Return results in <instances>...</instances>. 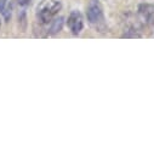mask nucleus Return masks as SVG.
Masks as SVG:
<instances>
[{
  "mask_svg": "<svg viewBox=\"0 0 154 154\" xmlns=\"http://www.w3.org/2000/svg\"><path fill=\"white\" fill-rule=\"evenodd\" d=\"M88 20L100 32H103L102 29L106 28L103 10H102L100 3L96 2V0H92V2L90 3V5H89V8H88Z\"/></svg>",
  "mask_w": 154,
  "mask_h": 154,
  "instance_id": "nucleus-1",
  "label": "nucleus"
},
{
  "mask_svg": "<svg viewBox=\"0 0 154 154\" xmlns=\"http://www.w3.org/2000/svg\"><path fill=\"white\" fill-rule=\"evenodd\" d=\"M62 4L60 0H50L39 11V20L44 24H49L54 21L56 15L60 12Z\"/></svg>",
  "mask_w": 154,
  "mask_h": 154,
  "instance_id": "nucleus-2",
  "label": "nucleus"
},
{
  "mask_svg": "<svg viewBox=\"0 0 154 154\" xmlns=\"http://www.w3.org/2000/svg\"><path fill=\"white\" fill-rule=\"evenodd\" d=\"M67 26H68L69 30L74 35L80 34L82 30H83V28H84V18H83V15L79 11H76V10L72 11L70 15L68 16Z\"/></svg>",
  "mask_w": 154,
  "mask_h": 154,
  "instance_id": "nucleus-3",
  "label": "nucleus"
},
{
  "mask_svg": "<svg viewBox=\"0 0 154 154\" xmlns=\"http://www.w3.org/2000/svg\"><path fill=\"white\" fill-rule=\"evenodd\" d=\"M138 14L146 24H148L150 28H154V5L141 4L138 6Z\"/></svg>",
  "mask_w": 154,
  "mask_h": 154,
  "instance_id": "nucleus-4",
  "label": "nucleus"
},
{
  "mask_svg": "<svg viewBox=\"0 0 154 154\" xmlns=\"http://www.w3.org/2000/svg\"><path fill=\"white\" fill-rule=\"evenodd\" d=\"M62 26H63V18L60 17L58 20H55L51 22V28H50V34H55L57 32H60L62 29Z\"/></svg>",
  "mask_w": 154,
  "mask_h": 154,
  "instance_id": "nucleus-5",
  "label": "nucleus"
},
{
  "mask_svg": "<svg viewBox=\"0 0 154 154\" xmlns=\"http://www.w3.org/2000/svg\"><path fill=\"white\" fill-rule=\"evenodd\" d=\"M6 4H8V0H0V12H2L5 17H9V14H8L6 9H5Z\"/></svg>",
  "mask_w": 154,
  "mask_h": 154,
  "instance_id": "nucleus-6",
  "label": "nucleus"
},
{
  "mask_svg": "<svg viewBox=\"0 0 154 154\" xmlns=\"http://www.w3.org/2000/svg\"><path fill=\"white\" fill-rule=\"evenodd\" d=\"M18 3L21 5H23V6H26V5H28L30 3V0H18Z\"/></svg>",
  "mask_w": 154,
  "mask_h": 154,
  "instance_id": "nucleus-7",
  "label": "nucleus"
},
{
  "mask_svg": "<svg viewBox=\"0 0 154 154\" xmlns=\"http://www.w3.org/2000/svg\"><path fill=\"white\" fill-rule=\"evenodd\" d=\"M0 27H2V22H0Z\"/></svg>",
  "mask_w": 154,
  "mask_h": 154,
  "instance_id": "nucleus-8",
  "label": "nucleus"
}]
</instances>
